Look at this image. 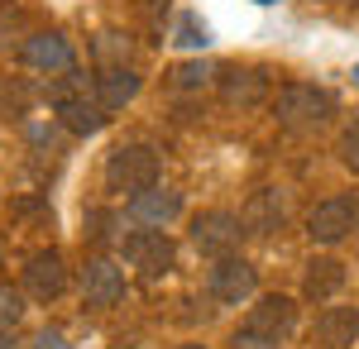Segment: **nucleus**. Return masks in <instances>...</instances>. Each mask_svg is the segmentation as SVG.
<instances>
[{
  "instance_id": "nucleus-12",
  "label": "nucleus",
  "mask_w": 359,
  "mask_h": 349,
  "mask_svg": "<svg viewBox=\"0 0 359 349\" xmlns=\"http://www.w3.org/2000/svg\"><path fill=\"white\" fill-rule=\"evenodd\" d=\"M20 57H25V67L48 72V77H62V72L77 67V53H72V43H67L62 34H29Z\"/></svg>"
},
{
  "instance_id": "nucleus-23",
  "label": "nucleus",
  "mask_w": 359,
  "mask_h": 349,
  "mask_svg": "<svg viewBox=\"0 0 359 349\" xmlns=\"http://www.w3.org/2000/svg\"><path fill=\"white\" fill-rule=\"evenodd\" d=\"M230 345L235 349H283V340H269V335H259V330H240Z\"/></svg>"
},
{
  "instance_id": "nucleus-24",
  "label": "nucleus",
  "mask_w": 359,
  "mask_h": 349,
  "mask_svg": "<svg viewBox=\"0 0 359 349\" xmlns=\"http://www.w3.org/2000/svg\"><path fill=\"white\" fill-rule=\"evenodd\" d=\"M29 345H34V349H72V345H67V335H62L57 325H43V330H39Z\"/></svg>"
},
{
  "instance_id": "nucleus-1",
  "label": "nucleus",
  "mask_w": 359,
  "mask_h": 349,
  "mask_svg": "<svg viewBox=\"0 0 359 349\" xmlns=\"http://www.w3.org/2000/svg\"><path fill=\"white\" fill-rule=\"evenodd\" d=\"M273 120L292 135H321L335 120V96L316 81H287L273 96Z\"/></svg>"
},
{
  "instance_id": "nucleus-22",
  "label": "nucleus",
  "mask_w": 359,
  "mask_h": 349,
  "mask_svg": "<svg viewBox=\"0 0 359 349\" xmlns=\"http://www.w3.org/2000/svg\"><path fill=\"white\" fill-rule=\"evenodd\" d=\"M96 57H106V67L125 62V57H130V39H120V34H101V39H96Z\"/></svg>"
},
{
  "instance_id": "nucleus-10",
  "label": "nucleus",
  "mask_w": 359,
  "mask_h": 349,
  "mask_svg": "<svg viewBox=\"0 0 359 349\" xmlns=\"http://www.w3.org/2000/svg\"><path fill=\"white\" fill-rule=\"evenodd\" d=\"M25 292L34 301H53V296L67 292V264L57 249H39L25 259Z\"/></svg>"
},
{
  "instance_id": "nucleus-9",
  "label": "nucleus",
  "mask_w": 359,
  "mask_h": 349,
  "mask_svg": "<svg viewBox=\"0 0 359 349\" xmlns=\"http://www.w3.org/2000/svg\"><path fill=\"white\" fill-rule=\"evenodd\" d=\"M120 296H125V273H120V264H111V259H86L82 268V301L91 306V311H111V306H120Z\"/></svg>"
},
{
  "instance_id": "nucleus-19",
  "label": "nucleus",
  "mask_w": 359,
  "mask_h": 349,
  "mask_svg": "<svg viewBox=\"0 0 359 349\" xmlns=\"http://www.w3.org/2000/svg\"><path fill=\"white\" fill-rule=\"evenodd\" d=\"M20 316H25V292L10 287V282H0V330H15Z\"/></svg>"
},
{
  "instance_id": "nucleus-20",
  "label": "nucleus",
  "mask_w": 359,
  "mask_h": 349,
  "mask_svg": "<svg viewBox=\"0 0 359 349\" xmlns=\"http://www.w3.org/2000/svg\"><path fill=\"white\" fill-rule=\"evenodd\" d=\"M177 43H182V48H206V43H211V29L201 25L196 15H182V20H177Z\"/></svg>"
},
{
  "instance_id": "nucleus-26",
  "label": "nucleus",
  "mask_w": 359,
  "mask_h": 349,
  "mask_svg": "<svg viewBox=\"0 0 359 349\" xmlns=\"http://www.w3.org/2000/svg\"><path fill=\"white\" fill-rule=\"evenodd\" d=\"M0 349H20V340H15V330H0Z\"/></svg>"
},
{
  "instance_id": "nucleus-17",
  "label": "nucleus",
  "mask_w": 359,
  "mask_h": 349,
  "mask_svg": "<svg viewBox=\"0 0 359 349\" xmlns=\"http://www.w3.org/2000/svg\"><path fill=\"white\" fill-rule=\"evenodd\" d=\"M340 287H345V264L331 259V254H316L302 273V296L306 301H331Z\"/></svg>"
},
{
  "instance_id": "nucleus-15",
  "label": "nucleus",
  "mask_w": 359,
  "mask_h": 349,
  "mask_svg": "<svg viewBox=\"0 0 359 349\" xmlns=\"http://www.w3.org/2000/svg\"><path fill=\"white\" fill-rule=\"evenodd\" d=\"M130 215H135L139 225H158V230H168V225L182 215V191L177 187L139 191V196H130Z\"/></svg>"
},
{
  "instance_id": "nucleus-18",
  "label": "nucleus",
  "mask_w": 359,
  "mask_h": 349,
  "mask_svg": "<svg viewBox=\"0 0 359 349\" xmlns=\"http://www.w3.org/2000/svg\"><path fill=\"white\" fill-rule=\"evenodd\" d=\"M216 72H221V67H211V62H201V57H196V62L172 67V86H177V91H201V86H211V81H216Z\"/></svg>"
},
{
  "instance_id": "nucleus-11",
  "label": "nucleus",
  "mask_w": 359,
  "mask_h": 349,
  "mask_svg": "<svg viewBox=\"0 0 359 349\" xmlns=\"http://www.w3.org/2000/svg\"><path fill=\"white\" fill-rule=\"evenodd\" d=\"M245 330H259V335H269V340H287V335L297 330V301L283 296V292L259 296V301L249 306Z\"/></svg>"
},
{
  "instance_id": "nucleus-14",
  "label": "nucleus",
  "mask_w": 359,
  "mask_h": 349,
  "mask_svg": "<svg viewBox=\"0 0 359 349\" xmlns=\"http://www.w3.org/2000/svg\"><path fill=\"white\" fill-rule=\"evenodd\" d=\"M311 340L316 349H350L359 340V306H321Z\"/></svg>"
},
{
  "instance_id": "nucleus-16",
  "label": "nucleus",
  "mask_w": 359,
  "mask_h": 349,
  "mask_svg": "<svg viewBox=\"0 0 359 349\" xmlns=\"http://www.w3.org/2000/svg\"><path fill=\"white\" fill-rule=\"evenodd\" d=\"M240 220H245V235H273V230H283L287 211H283L278 187H259L254 191V196L245 201V211H240Z\"/></svg>"
},
{
  "instance_id": "nucleus-6",
  "label": "nucleus",
  "mask_w": 359,
  "mask_h": 349,
  "mask_svg": "<svg viewBox=\"0 0 359 349\" xmlns=\"http://www.w3.org/2000/svg\"><path fill=\"white\" fill-rule=\"evenodd\" d=\"M359 225V201L350 191H340V196H326V201H316L311 215H306V235L311 244H340L350 240Z\"/></svg>"
},
{
  "instance_id": "nucleus-2",
  "label": "nucleus",
  "mask_w": 359,
  "mask_h": 349,
  "mask_svg": "<svg viewBox=\"0 0 359 349\" xmlns=\"http://www.w3.org/2000/svg\"><path fill=\"white\" fill-rule=\"evenodd\" d=\"M158 177H163V158L144 139L115 144L106 153V191H115V196H139V191L158 187Z\"/></svg>"
},
{
  "instance_id": "nucleus-28",
  "label": "nucleus",
  "mask_w": 359,
  "mask_h": 349,
  "mask_svg": "<svg viewBox=\"0 0 359 349\" xmlns=\"http://www.w3.org/2000/svg\"><path fill=\"white\" fill-rule=\"evenodd\" d=\"M182 349H206V345H182Z\"/></svg>"
},
{
  "instance_id": "nucleus-29",
  "label": "nucleus",
  "mask_w": 359,
  "mask_h": 349,
  "mask_svg": "<svg viewBox=\"0 0 359 349\" xmlns=\"http://www.w3.org/2000/svg\"><path fill=\"white\" fill-rule=\"evenodd\" d=\"M259 5H278V0H259Z\"/></svg>"
},
{
  "instance_id": "nucleus-7",
  "label": "nucleus",
  "mask_w": 359,
  "mask_h": 349,
  "mask_svg": "<svg viewBox=\"0 0 359 349\" xmlns=\"http://www.w3.org/2000/svg\"><path fill=\"white\" fill-rule=\"evenodd\" d=\"M240 235H245V220L230 215V211H201V215H192V230H187L192 249L206 254V259L235 254V249H240Z\"/></svg>"
},
{
  "instance_id": "nucleus-5",
  "label": "nucleus",
  "mask_w": 359,
  "mask_h": 349,
  "mask_svg": "<svg viewBox=\"0 0 359 349\" xmlns=\"http://www.w3.org/2000/svg\"><path fill=\"white\" fill-rule=\"evenodd\" d=\"M254 292H259V273H254V264L240 259V254L216 259L211 273H206V296H211L216 306H240V301H249Z\"/></svg>"
},
{
  "instance_id": "nucleus-27",
  "label": "nucleus",
  "mask_w": 359,
  "mask_h": 349,
  "mask_svg": "<svg viewBox=\"0 0 359 349\" xmlns=\"http://www.w3.org/2000/svg\"><path fill=\"white\" fill-rule=\"evenodd\" d=\"M350 77H355V86H359V62H355V67H350Z\"/></svg>"
},
{
  "instance_id": "nucleus-25",
  "label": "nucleus",
  "mask_w": 359,
  "mask_h": 349,
  "mask_svg": "<svg viewBox=\"0 0 359 349\" xmlns=\"http://www.w3.org/2000/svg\"><path fill=\"white\" fill-rule=\"evenodd\" d=\"M86 235H91V244H106V240H111V215L91 211V215H86Z\"/></svg>"
},
{
  "instance_id": "nucleus-13",
  "label": "nucleus",
  "mask_w": 359,
  "mask_h": 349,
  "mask_svg": "<svg viewBox=\"0 0 359 349\" xmlns=\"http://www.w3.org/2000/svg\"><path fill=\"white\" fill-rule=\"evenodd\" d=\"M91 91H96V101L101 110L111 115V110H125L130 101L139 96V72L130 62H115V67H96V77H91Z\"/></svg>"
},
{
  "instance_id": "nucleus-8",
  "label": "nucleus",
  "mask_w": 359,
  "mask_h": 349,
  "mask_svg": "<svg viewBox=\"0 0 359 349\" xmlns=\"http://www.w3.org/2000/svg\"><path fill=\"white\" fill-rule=\"evenodd\" d=\"M269 86H273V77L264 72V67H240V62H230V67H221L216 72V91H221L225 106H259V101H269Z\"/></svg>"
},
{
  "instance_id": "nucleus-3",
  "label": "nucleus",
  "mask_w": 359,
  "mask_h": 349,
  "mask_svg": "<svg viewBox=\"0 0 359 349\" xmlns=\"http://www.w3.org/2000/svg\"><path fill=\"white\" fill-rule=\"evenodd\" d=\"M48 101H53L57 125H62L67 135H77V139L101 135L106 110H101V101H96V91L77 77V67H72V72H62L57 81H48Z\"/></svg>"
},
{
  "instance_id": "nucleus-21",
  "label": "nucleus",
  "mask_w": 359,
  "mask_h": 349,
  "mask_svg": "<svg viewBox=\"0 0 359 349\" xmlns=\"http://www.w3.org/2000/svg\"><path fill=\"white\" fill-rule=\"evenodd\" d=\"M340 163L350 172H359V110H355V120L345 125V135H340Z\"/></svg>"
},
{
  "instance_id": "nucleus-4",
  "label": "nucleus",
  "mask_w": 359,
  "mask_h": 349,
  "mask_svg": "<svg viewBox=\"0 0 359 349\" xmlns=\"http://www.w3.org/2000/svg\"><path fill=\"white\" fill-rule=\"evenodd\" d=\"M120 254H125V264L144 282H158V278H168V273L177 268V244L168 240V230H158V225H144V230L120 235Z\"/></svg>"
}]
</instances>
